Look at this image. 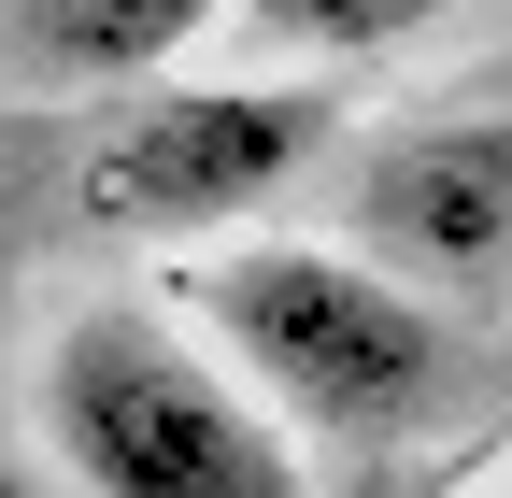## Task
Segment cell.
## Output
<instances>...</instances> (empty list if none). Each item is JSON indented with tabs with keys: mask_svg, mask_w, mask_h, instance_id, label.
Instances as JSON below:
<instances>
[{
	"mask_svg": "<svg viewBox=\"0 0 512 498\" xmlns=\"http://www.w3.org/2000/svg\"><path fill=\"white\" fill-rule=\"evenodd\" d=\"M271 43H413V0H271Z\"/></svg>",
	"mask_w": 512,
	"mask_h": 498,
	"instance_id": "cell-6",
	"label": "cell"
},
{
	"mask_svg": "<svg viewBox=\"0 0 512 498\" xmlns=\"http://www.w3.org/2000/svg\"><path fill=\"white\" fill-rule=\"evenodd\" d=\"M356 257L413 299H498L512 285V114H427L356 157Z\"/></svg>",
	"mask_w": 512,
	"mask_h": 498,
	"instance_id": "cell-4",
	"label": "cell"
},
{
	"mask_svg": "<svg viewBox=\"0 0 512 498\" xmlns=\"http://www.w3.org/2000/svg\"><path fill=\"white\" fill-rule=\"evenodd\" d=\"M43 442L86 498H299L285 413L143 299H86L43 342Z\"/></svg>",
	"mask_w": 512,
	"mask_h": 498,
	"instance_id": "cell-2",
	"label": "cell"
},
{
	"mask_svg": "<svg viewBox=\"0 0 512 498\" xmlns=\"http://www.w3.org/2000/svg\"><path fill=\"white\" fill-rule=\"evenodd\" d=\"M200 43V0H0V72L29 86H171V57Z\"/></svg>",
	"mask_w": 512,
	"mask_h": 498,
	"instance_id": "cell-5",
	"label": "cell"
},
{
	"mask_svg": "<svg viewBox=\"0 0 512 498\" xmlns=\"http://www.w3.org/2000/svg\"><path fill=\"white\" fill-rule=\"evenodd\" d=\"M328 143V86H143L86 129V214L143 242H242V214Z\"/></svg>",
	"mask_w": 512,
	"mask_h": 498,
	"instance_id": "cell-3",
	"label": "cell"
},
{
	"mask_svg": "<svg viewBox=\"0 0 512 498\" xmlns=\"http://www.w3.org/2000/svg\"><path fill=\"white\" fill-rule=\"evenodd\" d=\"M185 328H200L271 413L342 427V442H399L456 385V328L356 242H214L185 271Z\"/></svg>",
	"mask_w": 512,
	"mask_h": 498,
	"instance_id": "cell-1",
	"label": "cell"
}]
</instances>
